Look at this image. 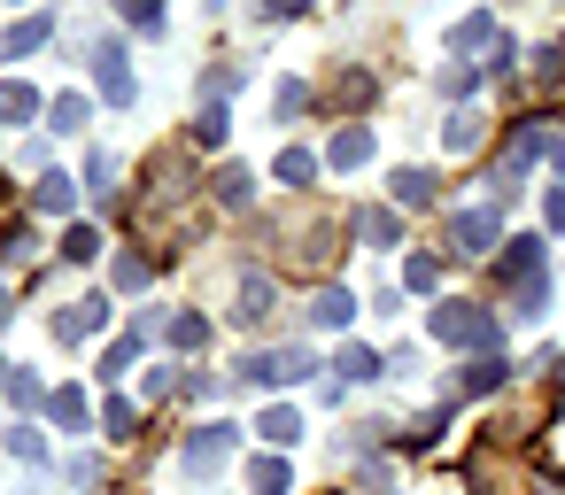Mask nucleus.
Instances as JSON below:
<instances>
[{
  "label": "nucleus",
  "mask_w": 565,
  "mask_h": 495,
  "mask_svg": "<svg viewBox=\"0 0 565 495\" xmlns=\"http://www.w3.org/2000/svg\"><path fill=\"white\" fill-rule=\"evenodd\" d=\"M364 155H372V132H357V124H349V132H333V163H341V171H357Z\"/></svg>",
  "instance_id": "obj_10"
},
{
  "label": "nucleus",
  "mask_w": 565,
  "mask_h": 495,
  "mask_svg": "<svg viewBox=\"0 0 565 495\" xmlns=\"http://www.w3.org/2000/svg\"><path fill=\"white\" fill-rule=\"evenodd\" d=\"M78 124H86V101H78V93H62V101H55V132H78Z\"/></svg>",
  "instance_id": "obj_24"
},
{
  "label": "nucleus",
  "mask_w": 565,
  "mask_h": 495,
  "mask_svg": "<svg viewBox=\"0 0 565 495\" xmlns=\"http://www.w3.org/2000/svg\"><path fill=\"white\" fill-rule=\"evenodd\" d=\"M132 356H140V333H132V341H117V349L101 356V379H117V372H124V364H132Z\"/></svg>",
  "instance_id": "obj_26"
},
{
  "label": "nucleus",
  "mask_w": 565,
  "mask_h": 495,
  "mask_svg": "<svg viewBox=\"0 0 565 495\" xmlns=\"http://www.w3.org/2000/svg\"><path fill=\"white\" fill-rule=\"evenodd\" d=\"M8 318H16V310H8V294H0V325H8Z\"/></svg>",
  "instance_id": "obj_33"
},
{
  "label": "nucleus",
  "mask_w": 565,
  "mask_h": 495,
  "mask_svg": "<svg viewBox=\"0 0 565 495\" xmlns=\"http://www.w3.org/2000/svg\"><path fill=\"white\" fill-rule=\"evenodd\" d=\"M117 287H148V263H140V256H117Z\"/></svg>",
  "instance_id": "obj_31"
},
{
  "label": "nucleus",
  "mask_w": 565,
  "mask_h": 495,
  "mask_svg": "<svg viewBox=\"0 0 565 495\" xmlns=\"http://www.w3.org/2000/svg\"><path fill=\"white\" fill-rule=\"evenodd\" d=\"M93 78H101L109 101H132V70H124V47H117V39H101V47H93Z\"/></svg>",
  "instance_id": "obj_6"
},
{
  "label": "nucleus",
  "mask_w": 565,
  "mask_h": 495,
  "mask_svg": "<svg viewBox=\"0 0 565 495\" xmlns=\"http://www.w3.org/2000/svg\"><path fill=\"white\" fill-rule=\"evenodd\" d=\"M31 202H39V209H55V217H62V209H70V178H62V171H47V178H39V194H31Z\"/></svg>",
  "instance_id": "obj_18"
},
{
  "label": "nucleus",
  "mask_w": 565,
  "mask_h": 495,
  "mask_svg": "<svg viewBox=\"0 0 565 495\" xmlns=\"http://www.w3.org/2000/svg\"><path fill=\"white\" fill-rule=\"evenodd\" d=\"M117 8H124L132 31H163V8H155V0H117Z\"/></svg>",
  "instance_id": "obj_20"
},
{
  "label": "nucleus",
  "mask_w": 565,
  "mask_h": 495,
  "mask_svg": "<svg viewBox=\"0 0 565 495\" xmlns=\"http://www.w3.org/2000/svg\"><path fill=\"white\" fill-rule=\"evenodd\" d=\"M0 379H8V364H0Z\"/></svg>",
  "instance_id": "obj_34"
},
{
  "label": "nucleus",
  "mask_w": 565,
  "mask_h": 495,
  "mask_svg": "<svg viewBox=\"0 0 565 495\" xmlns=\"http://www.w3.org/2000/svg\"><path fill=\"white\" fill-rule=\"evenodd\" d=\"M55 418H62V426H86V395H78V387H62V395H55Z\"/></svg>",
  "instance_id": "obj_23"
},
{
  "label": "nucleus",
  "mask_w": 565,
  "mask_h": 495,
  "mask_svg": "<svg viewBox=\"0 0 565 495\" xmlns=\"http://www.w3.org/2000/svg\"><path fill=\"white\" fill-rule=\"evenodd\" d=\"M364 240H372V248H387V240H395V217H387V209H364Z\"/></svg>",
  "instance_id": "obj_25"
},
{
  "label": "nucleus",
  "mask_w": 565,
  "mask_h": 495,
  "mask_svg": "<svg viewBox=\"0 0 565 495\" xmlns=\"http://www.w3.org/2000/svg\"><path fill=\"white\" fill-rule=\"evenodd\" d=\"M8 449H16V457H31V465H39V457H47V441L31 434V426H16V434H8Z\"/></svg>",
  "instance_id": "obj_27"
},
{
  "label": "nucleus",
  "mask_w": 565,
  "mask_h": 495,
  "mask_svg": "<svg viewBox=\"0 0 565 495\" xmlns=\"http://www.w3.org/2000/svg\"><path fill=\"white\" fill-rule=\"evenodd\" d=\"M279 178H287V186H310V178H318V155H310V147H279Z\"/></svg>",
  "instance_id": "obj_11"
},
{
  "label": "nucleus",
  "mask_w": 565,
  "mask_h": 495,
  "mask_svg": "<svg viewBox=\"0 0 565 495\" xmlns=\"http://www.w3.org/2000/svg\"><path fill=\"white\" fill-rule=\"evenodd\" d=\"M256 434H264V441H302V410H287V403L264 410V418H256Z\"/></svg>",
  "instance_id": "obj_9"
},
{
  "label": "nucleus",
  "mask_w": 565,
  "mask_h": 495,
  "mask_svg": "<svg viewBox=\"0 0 565 495\" xmlns=\"http://www.w3.org/2000/svg\"><path fill=\"white\" fill-rule=\"evenodd\" d=\"M341 379H380V356L372 349H341Z\"/></svg>",
  "instance_id": "obj_21"
},
{
  "label": "nucleus",
  "mask_w": 565,
  "mask_h": 495,
  "mask_svg": "<svg viewBox=\"0 0 565 495\" xmlns=\"http://www.w3.org/2000/svg\"><path fill=\"white\" fill-rule=\"evenodd\" d=\"M225 124H233V117H225V109L209 101L202 117H194V147H217V140H225Z\"/></svg>",
  "instance_id": "obj_19"
},
{
  "label": "nucleus",
  "mask_w": 565,
  "mask_h": 495,
  "mask_svg": "<svg viewBox=\"0 0 565 495\" xmlns=\"http://www.w3.org/2000/svg\"><path fill=\"white\" fill-rule=\"evenodd\" d=\"M496 279L519 294V310H511V318H542V294H550V256H542L535 240H511L504 256H496Z\"/></svg>",
  "instance_id": "obj_1"
},
{
  "label": "nucleus",
  "mask_w": 565,
  "mask_h": 495,
  "mask_svg": "<svg viewBox=\"0 0 565 495\" xmlns=\"http://www.w3.org/2000/svg\"><path fill=\"white\" fill-rule=\"evenodd\" d=\"M93 248H101V233H93V225H78V233H70V248H62V256H70V263H86Z\"/></svg>",
  "instance_id": "obj_30"
},
{
  "label": "nucleus",
  "mask_w": 565,
  "mask_h": 495,
  "mask_svg": "<svg viewBox=\"0 0 565 495\" xmlns=\"http://www.w3.org/2000/svg\"><path fill=\"white\" fill-rule=\"evenodd\" d=\"M248 194H256V178H248V163H233V171H225V178H217V202H248Z\"/></svg>",
  "instance_id": "obj_17"
},
{
  "label": "nucleus",
  "mask_w": 565,
  "mask_h": 495,
  "mask_svg": "<svg viewBox=\"0 0 565 495\" xmlns=\"http://www.w3.org/2000/svg\"><path fill=\"white\" fill-rule=\"evenodd\" d=\"M426 333H434V341H457V349H488V341H496V318H488L480 302H442V310L426 318Z\"/></svg>",
  "instance_id": "obj_2"
},
{
  "label": "nucleus",
  "mask_w": 565,
  "mask_h": 495,
  "mask_svg": "<svg viewBox=\"0 0 565 495\" xmlns=\"http://www.w3.org/2000/svg\"><path fill=\"white\" fill-rule=\"evenodd\" d=\"M504 372H511L504 356H480V364H465V395H488V387H496Z\"/></svg>",
  "instance_id": "obj_14"
},
{
  "label": "nucleus",
  "mask_w": 565,
  "mask_h": 495,
  "mask_svg": "<svg viewBox=\"0 0 565 495\" xmlns=\"http://www.w3.org/2000/svg\"><path fill=\"white\" fill-rule=\"evenodd\" d=\"M310 325H318V333H341V325H349V294L326 287L318 302H310Z\"/></svg>",
  "instance_id": "obj_8"
},
{
  "label": "nucleus",
  "mask_w": 565,
  "mask_h": 495,
  "mask_svg": "<svg viewBox=\"0 0 565 495\" xmlns=\"http://www.w3.org/2000/svg\"><path fill=\"white\" fill-rule=\"evenodd\" d=\"M31 109H39V93H31V86H0V124H24Z\"/></svg>",
  "instance_id": "obj_15"
},
{
  "label": "nucleus",
  "mask_w": 565,
  "mask_h": 495,
  "mask_svg": "<svg viewBox=\"0 0 565 495\" xmlns=\"http://www.w3.org/2000/svg\"><path fill=\"white\" fill-rule=\"evenodd\" d=\"M449 248H457V256H496V248H504L496 209H457V217H449Z\"/></svg>",
  "instance_id": "obj_4"
},
{
  "label": "nucleus",
  "mask_w": 565,
  "mask_h": 495,
  "mask_svg": "<svg viewBox=\"0 0 565 495\" xmlns=\"http://www.w3.org/2000/svg\"><path fill=\"white\" fill-rule=\"evenodd\" d=\"M171 341H179V349H202L209 325H202V318H179V325H171Z\"/></svg>",
  "instance_id": "obj_28"
},
{
  "label": "nucleus",
  "mask_w": 565,
  "mask_h": 495,
  "mask_svg": "<svg viewBox=\"0 0 565 495\" xmlns=\"http://www.w3.org/2000/svg\"><path fill=\"white\" fill-rule=\"evenodd\" d=\"M31 47H47V16H24V24L8 31V55H31Z\"/></svg>",
  "instance_id": "obj_16"
},
{
  "label": "nucleus",
  "mask_w": 565,
  "mask_h": 495,
  "mask_svg": "<svg viewBox=\"0 0 565 495\" xmlns=\"http://www.w3.org/2000/svg\"><path fill=\"white\" fill-rule=\"evenodd\" d=\"M101 426H109V441H124V434H132V403L109 395V403H101Z\"/></svg>",
  "instance_id": "obj_22"
},
{
  "label": "nucleus",
  "mask_w": 565,
  "mask_h": 495,
  "mask_svg": "<svg viewBox=\"0 0 565 495\" xmlns=\"http://www.w3.org/2000/svg\"><path fill=\"white\" fill-rule=\"evenodd\" d=\"M395 202L426 209V202H434V178H426V171H395Z\"/></svg>",
  "instance_id": "obj_12"
},
{
  "label": "nucleus",
  "mask_w": 565,
  "mask_h": 495,
  "mask_svg": "<svg viewBox=\"0 0 565 495\" xmlns=\"http://www.w3.org/2000/svg\"><path fill=\"white\" fill-rule=\"evenodd\" d=\"M225 449H233V426H202V434L179 449V472L186 480H209V472L225 465Z\"/></svg>",
  "instance_id": "obj_5"
},
{
  "label": "nucleus",
  "mask_w": 565,
  "mask_h": 495,
  "mask_svg": "<svg viewBox=\"0 0 565 495\" xmlns=\"http://www.w3.org/2000/svg\"><path fill=\"white\" fill-rule=\"evenodd\" d=\"M240 325H256V318H271V279L264 271H248V279H240V310H233Z\"/></svg>",
  "instance_id": "obj_7"
},
{
  "label": "nucleus",
  "mask_w": 565,
  "mask_h": 495,
  "mask_svg": "<svg viewBox=\"0 0 565 495\" xmlns=\"http://www.w3.org/2000/svg\"><path fill=\"white\" fill-rule=\"evenodd\" d=\"M271 16H302V8H310V0H264Z\"/></svg>",
  "instance_id": "obj_32"
},
{
  "label": "nucleus",
  "mask_w": 565,
  "mask_h": 495,
  "mask_svg": "<svg viewBox=\"0 0 565 495\" xmlns=\"http://www.w3.org/2000/svg\"><path fill=\"white\" fill-rule=\"evenodd\" d=\"M248 488L256 495H287V465H279V457H256V465H248Z\"/></svg>",
  "instance_id": "obj_13"
},
{
  "label": "nucleus",
  "mask_w": 565,
  "mask_h": 495,
  "mask_svg": "<svg viewBox=\"0 0 565 495\" xmlns=\"http://www.w3.org/2000/svg\"><path fill=\"white\" fill-rule=\"evenodd\" d=\"M318 372V356L310 349H264V356H240V379L248 387H295V379Z\"/></svg>",
  "instance_id": "obj_3"
},
{
  "label": "nucleus",
  "mask_w": 565,
  "mask_h": 495,
  "mask_svg": "<svg viewBox=\"0 0 565 495\" xmlns=\"http://www.w3.org/2000/svg\"><path fill=\"white\" fill-rule=\"evenodd\" d=\"M473 140H480V117H449V147H457V155H465Z\"/></svg>",
  "instance_id": "obj_29"
}]
</instances>
